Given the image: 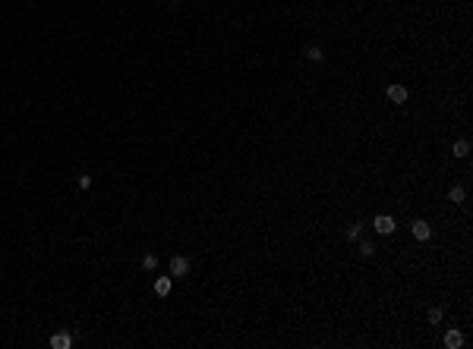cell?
Returning <instances> with one entry per match:
<instances>
[{
    "mask_svg": "<svg viewBox=\"0 0 473 349\" xmlns=\"http://www.w3.org/2000/svg\"><path fill=\"white\" fill-rule=\"evenodd\" d=\"M357 236H359V224H354V227L347 230V239H357Z\"/></svg>",
    "mask_w": 473,
    "mask_h": 349,
    "instance_id": "obj_14",
    "label": "cell"
},
{
    "mask_svg": "<svg viewBox=\"0 0 473 349\" xmlns=\"http://www.w3.org/2000/svg\"><path fill=\"white\" fill-rule=\"evenodd\" d=\"M372 252H376V249H372V243H363V245H359V255H366V258H369Z\"/></svg>",
    "mask_w": 473,
    "mask_h": 349,
    "instance_id": "obj_13",
    "label": "cell"
},
{
    "mask_svg": "<svg viewBox=\"0 0 473 349\" xmlns=\"http://www.w3.org/2000/svg\"><path fill=\"white\" fill-rule=\"evenodd\" d=\"M155 293H158V296H168V293H170V277H158L155 280Z\"/></svg>",
    "mask_w": 473,
    "mask_h": 349,
    "instance_id": "obj_7",
    "label": "cell"
},
{
    "mask_svg": "<svg viewBox=\"0 0 473 349\" xmlns=\"http://www.w3.org/2000/svg\"><path fill=\"white\" fill-rule=\"evenodd\" d=\"M445 346H448V349L464 346V333L461 331H448V333H445Z\"/></svg>",
    "mask_w": 473,
    "mask_h": 349,
    "instance_id": "obj_5",
    "label": "cell"
},
{
    "mask_svg": "<svg viewBox=\"0 0 473 349\" xmlns=\"http://www.w3.org/2000/svg\"><path fill=\"white\" fill-rule=\"evenodd\" d=\"M438 321H442V312H438V308H429V324H438Z\"/></svg>",
    "mask_w": 473,
    "mask_h": 349,
    "instance_id": "obj_12",
    "label": "cell"
},
{
    "mask_svg": "<svg viewBox=\"0 0 473 349\" xmlns=\"http://www.w3.org/2000/svg\"><path fill=\"white\" fill-rule=\"evenodd\" d=\"M306 57H309V60H322V48H316V44L306 48Z\"/></svg>",
    "mask_w": 473,
    "mask_h": 349,
    "instance_id": "obj_11",
    "label": "cell"
},
{
    "mask_svg": "<svg viewBox=\"0 0 473 349\" xmlns=\"http://www.w3.org/2000/svg\"><path fill=\"white\" fill-rule=\"evenodd\" d=\"M51 346H54V349H70L73 337H70V333H54V337H51Z\"/></svg>",
    "mask_w": 473,
    "mask_h": 349,
    "instance_id": "obj_6",
    "label": "cell"
},
{
    "mask_svg": "<svg viewBox=\"0 0 473 349\" xmlns=\"http://www.w3.org/2000/svg\"><path fill=\"white\" fill-rule=\"evenodd\" d=\"M142 267H145V271H155V267H158V258H155V255H145V258H142Z\"/></svg>",
    "mask_w": 473,
    "mask_h": 349,
    "instance_id": "obj_10",
    "label": "cell"
},
{
    "mask_svg": "<svg viewBox=\"0 0 473 349\" xmlns=\"http://www.w3.org/2000/svg\"><path fill=\"white\" fill-rule=\"evenodd\" d=\"M388 101L404 104V101H407V88H404V85H391V88H388Z\"/></svg>",
    "mask_w": 473,
    "mask_h": 349,
    "instance_id": "obj_4",
    "label": "cell"
},
{
    "mask_svg": "<svg viewBox=\"0 0 473 349\" xmlns=\"http://www.w3.org/2000/svg\"><path fill=\"white\" fill-rule=\"evenodd\" d=\"M448 198H451V201H454V205H461V201H464V189H461V186H451V192H448Z\"/></svg>",
    "mask_w": 473,
    "mask_h": 349,
    "instance_id": "obj_9",
    "label": "cell"
},
{
    "mask_svg": "<svg viewBox=\"0 0 473 349\" xmlns=\"http://www.w3.org/2000/svg\"><path fill=\"white\" fill-rule=\"evenodd\" d=\"M376 233H378V236H388V233H395V217H388V214H378V217H376Z\"/></svg>",
    "mask_w": 473,
    "mask_h": 349,
    "instance_id": "obj_2",
    "label": "cell"
},
{
    "mask_svg": "<svg viewBox=\"0 0 473 349\" xmlns=\"http://www.w3.org/2000/svg\"><path fill=\"white\" fill-rule=\"evenodd\" d=\"M414 236L419 239V243H426V239L432 236V230H429V224H426V220H414Z\"/></svg>",
    "mask_w": 473,
    "mask_h": 349,
    "instance_id": "obj_3",
    "label": "cell"
},
{
    "mask_svg": "<svg viewBox=\"0 0 473 349\" xmlns=\"http://www.w3.org/2000/svg\"><path fill=\"white\" fill-rule=\"evenodd\" d=\"M467 154H470V142H464V139L454 142V157H467Z\"/></svg>",
    "mask_w": 473,
    "mask_h": 349,
    "instance_id": "obj_8",
    "label": "cell"
},
{
    "mask_svg": "<svg viewBox=\"0 0 473 349\" xmlns=\"http://www.w3.org/2000/svg\"><path fill=\"white\" fill-rule=\"evenodd\" d=\"M170 274H174V277H186V274H189V258L174 255V258H170Z\"/></svg>",
    "mask_w": 473,
    "mask_h": 349,
    "instance_id": "obj_1",
    "label": "cell"
}]
</instances>
